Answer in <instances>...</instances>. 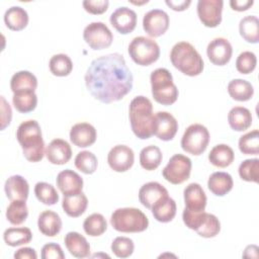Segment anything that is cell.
Segmentation results:
<instances>
[{
    "label": "cell",
    "instance_id": "obj_3",
    "mask_svg": "<svg viewBox=\"0 0 259 259\" xmlns=\"http://www.w3.org/2000/svg\"><path fill=\"white\" fill-rule=\"evenodd\" d=\"M16 138L27 161L36 163L42 160L46 154L45 142L40 125L36 120L28 119L22 121L17 127Z\"/></svg>",
    "mask_w": 259,
    "mask_h": 259
},
{
    "label": "cell",
    "instance_id": "obj_36",
    "mask_svg": "<svg viewBox=\"0 0 259 259\" xmlns=\"http://www.w3.org/2000/svg\"><path fill=\"white\" fill-rule=\"evenodd\" d=\"M12 103L15 109L21 113H27L35 109L37 96L34 91H21L13 93Z\"/></svg>",
    "mask_w": 259,
    "mask_h": 259
},
{
    "label": "cell",
    "instance_id": "obj_23",
    "mask_svg": "<svg viewBox=\"0 0 259 259\" xmlns=\"http://www.w3.org/2000/svg\"><path fill=\"white\" fill-rule=\"evenodd\" d=\"M62 220L60 215L53 210H44L37 219L39 232L47 237H55L62 230Z\"/></svg>",
    "mask_w": 259,
    "mask_h": 259
},
{
    "label": "cell",
    "instance_id": "obj_35",
    "mask_svg": "<svg viewBox=\"0 0 259 259\" xmlns=\"http://www.w3.org/2000/svg\"><path fill=\"white\" fill-rule=\"evenodd\" d=\"M162 159L163 156L161 150L154 145L143 148L140 153V164L145 170L148 171L157 169L160 166Z\"/></svg>",
    "mask_w": 259,
    "mask_h": 259
},
{
    "label": "cell",
    "instance_id": "obj_12",
    "mask_svg": "<svg viewBox=\"0 0 259 259\" xmlns=\"http://www.w3.org/2000/svg\"><path fill=\"white\" fill-rule=\"evenodd\" d=\"M170 19L168 14L161 9H152L143 17V28L151 37L163 35L169 27Z\"/></svg>",
    "mask_w": 259,
    "mask_h": 259
},
{
    "label": "cell",
    "instance_id": "obj_33",
    "mask_svg": "<svg viewBox=\"0 0 259 259\" xmlns=\"http://www.w3.org/2000/svg\"><path fill=\"white\" fill-rule=\"evenodd\" d=\"M228 93L234 100L248 101L254 94V88L244 79H233L228 84Z\"/></svg>",
    "mask_w": 259,
    "mask_h": 259
},
{
    "label": "cell",
    "instance_id": "obj_40",
    "mask_svg": "<svg viewBox=\"0 0 259 259\" xmlns=\"http://www.w3.org/2000/svg\"><path fill=\"white\" fill-rule=\"evenodd\" d=\"M36 198L46 205H54L59 201V193L56 188L48 182H37L34 186Z\"/></svg>",
    "mask_w": 259,
    "mask_h": 259
},
{
    "label": "cell",
    "instance_id": "obj_6",
    "mask_svg": "<svg viewBox=\"0 0 259 259\" xmlns=\"http://www.w3.org/2000/svg\"><path fill=\"white\" fill-rule=\"evenodd\" d=\"M150 82L154 99L162 105H171L178 98V88L172 74L165 68H158L151 73Z\"/></svg>",
    "mask_w": 259,
    "mask_h": 259
},
{
    "label": "cell",
    "instance_id": "obj_26",
    "mask_svg": "<svg viewBox=\"0 0 259 259\" xmlns=\"http://www.w3.org/2000/svg\"><path fill=\"white\" fill-rule=\"evenodd\" d=\"M176 202L169 195L162 197L151 208L153 217L160 223H169L176 215Z\"/></svg>",
    "mask_w": 259,
    "mask_h": 259
},
{
    "label": "cell",
    "instance_id": "obj_43",
    "mask_svg": "<svg viewBox=\"0 0 259 259\" xmlns=\"http://www.w3.org/2000/svg\"><path fill=\"white\" fill-rule=\"evenodd\" d=\"M239 150L245 155L259 154V132L253 130L239 139Z\"/></svg>",
    "mask_w": 259,
    "mask_h": 259
},
{
    "label": "cell",
    "instance_id": "obj_27",
    "mask_svg": "<svg viewBox=\"0 0 259 259\" xmlns=\"http://www.w3.org/2000/svg\"><path fill=\"white\" fill-rule=\"evenodd\" d=\"M233 186V178L227 172H213L207 180L208 189L217 196L226 195L232 190Z\"/></svg>",
    "mask_w": 259,
    "mask_h": 259
},
{
    "label": "cell",
    "instance_id": "obj_25",
    "mask_svg": "<svg viewBox=\"0 0 259 259\" xmlns=\"http://www.w3.org/2000/svg\"><path fill=\"white\" fill-rule=\"evenodd\" d=\"M88 206L87 196L81 191L73 194L64 195L62 207L71 218H78L83 214Z\"/></svg>",
    "mask_w": 259,
    "mask_h": 259
},
{
    "label": "cell",
    "instance_id": "obj_45",
    "mask_svg": "<svg viewBox=\"0 0 259 259\" xmlns=\"http://www.w3.org/2000/svg\"><path fill=\"white\" fill-rule=\"evenodd\" d=\"M135 249L134 241L127 237H116L111 243V251L118 258L130 257Z\"/></svg>",
    "mask_w": 259,
    "mask_h": 259
},
{
    "label": "cell",
    "instance_id": "obj_42",
    "mask_svg": "<svg viewBox=\"0 0 259 259\" xmlns=\"http://www.w3.org/2000/svg\"><path fill=\"white\" fill-rule=\"evenodd\" d=\"M75 166L84 174H93L98 166L96 156L90 151H81L75 157Z\"/></svg>",
    "mask_w": 259,
    "mask_h": 259
},
{
    "label": "cell",
    "instance_id": "obj_48",
    "mask_svg": "<svg viewBox=\"0 0 259 259\" xmlns=\"http://www.w3.org/2000/svg\"><path fill=\"white\" fill-rule=\"evenodd\" d=\"M41 258L42 259H64L65 254L62 250V247L57 243H48L44 245L41 249Z\"/></svg>",
    "mask_w": 259,
    "mask_h": 259
},
{
    "label": "cell",
    "instance_id": "obj_13",
    "mask_svg": "<svg viewBox=\"0 0 259 259\" xmlns=\"http://www.w3.org/2000/svg\"><path fill=\"white\" fill-rule=\"evenodd\" d=\"M135 154L132 148L125 145H116L107 154V163L115 172H125L132 168Z\"/></svg>",
    "mask_w": 259,
    "mask_h": 259
},
{
    "label": "cell",
    "instance_id": "obj_50",
    "mask_svg": "<svg viewBox=\"0 0 259 259\" xmlns=\"http://www.w3.org/2000/svg\"><path fill=\"white\" fill-rule=\"evenodd\" d=\"M13 256L15 259H36L37 258V254L35 250L30 247H23L18 249Z\"/></svg>",
    "mask_w": 259,
    "mask_h": 259
},
{
    "label": "cell",
    "instance_id": "obj_44",
    "mask_svg": "<svg viewBox=\"0 0 259 259\" xmlns=\"http://www.w3.org/2000/svg\"><path fill=\"white\" fill-rule=\"evenodd\" d=\"M240 177L248 182H258L259 177V159H247L244 160L239 166Z\"/></svg>",
    "mask_w": 259,
    "mask_h": 259
},
{
    "label": "cell",
    "instance_id": "obj_10",
    "mask_svg": "<svg viewBox=\"0 0 259 259\" xmlns=\"http://www.w3.org/2000/svg\"><path fill=\"white\" fill-rule=\"evenodd\" d=\"M83 37L85 42L92 50H103L111 46L113 34L108 26L101 22H91L83 30Z\"/></svg>",
    "mask_w": 259,
    "mask_h": 259
},
{
    "label": "cell",
    "instance_id": "obj_1",
    "mask_svg": "<svg viewBox=\"0 0 259 259\" xmlns=\"http://www.w3.org/2000/svg\"><path fill=\"white\" fill-rule=\"evenodd\" d=\"M134 77L122 55L108 54L94 59L85 74L89 93L102 103L122 99L133 88Z\"/></svg>",
    "mask_w": 259,
    "mask_h": 259
},
{
    "label": "cell",
    "instance_id": "obj_41",
    "mask_svg": "<svg viewBox=\"0 0 259 259\" xmlns=\"http://www.w3.org/2000/svg\"><path fill=\"white\" fill-rule=\"evenodd\" d=\"M221 231V223L219 219L212 214L205 212L202 222L195 230V232L203 238H213L219 235Z\"/></svg>",
    "mask_w": 259,
    "mask_h": 259
},
{
    "label": "cell",
    "instance_id": "obj_31",
    "mask_svg": "<svg viewBox=\"0 0 259 259\" xmlns=\"http://www.w3.org/2000/svg\"><path fill=\"white\" fill-rule=\"evenodd\" d=\"M234 159L235 154L233 149L226 144H219L214 146L208 154L209 162L219 168H226L230 166Z\"/></svg>",
    "mask_w": 259,
    "mask_h": 259
},
{
    "label": "cell",
    "instance_id": "obj_7",
    "mask_svg": "<svg viewBox=\"0 0 259 259\" xmlns=\"http://www.w3.org/2000/svg\"><path fill=\"white\" fill-rule=\"evenodd\" d=\"M128 55L140 66H150L160 57L159 45L150 37L137 36L128 45Z\"/></svg>",
    "mask_w": 259,
    "mask_h": 259
},
{
    "label": "cell",
    "instance_id": "obj_16",
    "mask_svg": "<svg viewBox=\"0 0 259 259\" xmlns=\"http://www.w3.org/2000/svg\"><path fill=\"white\" fill-rule=\"evenodd\" d=\"M178 130L176 118L167 111H158L155 114L154 135L162 141H171Z\"/></svg>",
    "mask_w": 259,
    "mask_h": 259
},
{
    "label": "cell",
    "instance_id": "obj_11",
    "mask_svg": "<svg viewBox=\"0 0 259 259\" xmlns=\"http://www.w3.org/2000/svg\"><path fill=\"white\" fill-rule=\"evenodd\" d=\"M223 0H198L197 15L206 27H217L222 22Z\"/></svg>",
    "mask_w": 259,
    "mask_h": 259
},
{
    "label": "cell",
    "instance_id": "obj_39",
    "mask_svg": "<svg viewBox=\"0 0 259 259\" xmlns=\"http://www.w3.org/2000/svg\"><path fill=\"white\" fill-rule=\"evenodd\" d=\"M84 232L91 237L101 236L107 229V222L103 214L94 212L88 215L83 223Z\"/></svg>",
    "mask_w": 259,
    "mask_h": 259
},
{
    "label": "cell",
    "instance_id": "obj_28",
    "mask_svg": "<svg viewBox=\"0 0 259 259\" xmlns=\"http://www.w3.org/2000/svg\"><path fill=\"white\" fill-rule=\"evenodd\" d=\"M228 121L232 130L243 132L252 124L251 111L243 106H235L228 113Z\"/></svg>",
    "mask_w": 259,
    "mask_h": 259
},
{
    "label": "cell",
    "instance_id": "obj_5",
    "mask_svg": "<svg viewBox=\"0 0 259 259\" xmlns=\"http://www.w3.org/2000/svg\"><path fill=\"white\" fill-rule=\"evenodd\" d=\"M112 228L121 233H141L148 229L147 215L137 207H120L110 217Z\"/></svg>",
    "mask_w": 259,
    "mask_h": 259
},
{
    "label": "cell",
    "instance_id": "obj_22",
    "mask_svg": "<svg viewBox=\"0 0 259 259\" xmlns=\"http://www.w3.org/2000/svg\"><path fill=\"white\" fill-rule=\"evenodd\" d=\"M6 197L10 200H25L28 197L29 185L27 180L21 175L10 176L4 184Z\"/></svg>",
    "mask_w": 259,
    "mask_h": 259
},
{
    "label": "cell",
    "instance_id": "obj_47",
    "mask_svg": "<svg viewBox=\"0 0 259 259\" xmlns=\"http://www.w3.org/2000/svg\"><path fill=\"white\" fill-rule=\"evenodd\" d=\"M84 9L91 14H102L108 9L109 1L108 0H84L83 1Z\"/></svg>",
    "mask_w": 259,
    "mask_h": 259
},
{
    "label": "cell",
    "instance_id": "obj_17",
    "mask_svg": "<svg viewBox=\"0 0 259 259\" xmlns=\"http://www.w3.org/2000/svg\"><path fill=\"white\" fill-rule=\"evenodd\" d=\"M46 157L54 165H64L72 158L71 146L63 139H54L46 148Z\"/></svg>",
    "mask_w": 259,
    "mask_h": 259
},
{
    "label": "cell",
    "instance_id": "obj_53",
    "mask_svg": "<svg viewBox=\"0 0 259 259\" xmlns=\"http://www.w3.org/2000/svg\"><path fill=\"white\" fill-rule=\"evenodd\" d=\"M244 258H258V247L256 245H249L245 248L243 253Z\"/></svg>",
    "mask_w": 259,
    "mask_h": 259
},
{
    "label": "cell",
    "instance_id": "obj_32",
    "mask_svg": "<svg viewBox=\"0 0 259 259\" xmlns=\"http://www.w3.org/2000/svg\"><path fill=\"white\" fill-rule=\"evenodd\" d=\"M240 35L250 44L259 41V19L255 15H247L240 20Z\"/></svg>",
    "mask_w": 259,
    "mask_h": 259
},
{
    "label": "cell",
    "instance_id": "obj_19",
    "mask_svg": "<svg viewBox=\"0 0 259 259\" xmlns=\"http://www.w3.org/2000/svg\"><path fill=\"white\" fill-rule=\"evenodd\" d=\"M185 208L190 211H203L206 206V195L200 184L189 183L183 191Z\"/></svg>",
    "mask_w": 259,
    "mask_h": 259
},
{
    "label": "cell",
    "instance_id": "obj_30",
    "mask_svg": "<svg viewBox=\"0 0 259 259\" xmlns=\"http://www.w3.org/2000/svg\"><path fill=\"white\" fill-rule=\"evenodd\" d=\"M36 87L37 79L29 71H18L11 77L10 88L13 93L21 91H35Z\"/></svg>",
    "mask_w": 259,
    "mask_h": 259
},
{
    "label": "cell",
    "instance_id": "obj_20",
    "mask_svg": "<svg viewBox=\"0 0 259 259\" xmlns=\"http://www.w3.org/2000/svg\"><path fill=\"white\" fill-rule=\"evenodd\" d=\"M56 183L64 195L81 192L83 188V178L71 169H65L57 175Z\"/></svg>",
    "mask_w": 259,
    "mask_h": 259
},
{
    "label": "cell",
    "instance_id": "obj_37",
    "mask_svg": "<svg viewBox=\"0 0 259 259\" xmlns=\"http://www.w3.org/2000/svg\"><path fill=\"white\" fill-rule=\"evenodd\" d=\"M7 221L15 226L23 224L28 217V208L25 200H13L6 208Z\"/></svg>",
    "mask_w": 259,
    "mask_h": 259
},
{
    "label": "cell",
    "instance_id": "obj_21",
    "mask_svg": "<svg viewBox=\"0 0 259 259\" xmlns=\"http://www.w3.org/2000/svg\"><path fill=\"white\" fill-rule=\"evenodd\" d=\"M168 195V190L161 183L151 181L141 186L139 190V200L147 208L151 209L152 206L162 197Z\"/></svg>",
    "mask_w": 259,
    "mask_h": 259
},
{
    "label": "cell",
    "instance_id": "obj_18",
    "mask_svg": "<svg viewBox=\"0 0 259 259\" xmlns=\"http://www.w3.org/2000/svg\"><path fill=\"white\" fill-rule=\"evenodd\" d=\"M97 138L95 127L88 122H78L70 130V140L73 145L79 148L92 146Z\"/></svg>",
    "mask_w": 259,
    "mask_h": 259
},
{
    "label": "cell",
    "instance_id": "obj_29",
    "mask_svg": "<svg viewBox=\"0 0 259 259\" xmlns=\"http://www.w3.org/2000/svg\"><path fill=\"white\" fill-rule=\"evenodd\" d=\"M28 14L26 10L20 6H12L5 11L4 22L6 26L14 31L24 29L28 24Z\"/></svg>",
    "mask_w": 259,
    "mask_h": 259
},
{
    "label": "cell",
    "instance_id": "obj_4",
    "mask_svg": "<svg viewBox=\"0 0 259 259\" xmlns=\"http://www.w3.org/2000/svg\"><path fill=\"white\" fill-rule=\"evenodd\" d=\"M172 65L184 75L194 77L203 71V60L196 49L187 41H179L170 52Z\"/></svg>",
    "mask_w": 259,
    "mask_h": 259
},
{
    "label": "cell",
    "instance_id": "obj_34",
    "mask_svg": "<svg viewBox=\"0 0 259 259\" xmlns=\"http://www.w3.org/2000/svg\"><path fill=\"white\" fill-rule=\"evenodd\" d=\"M3 239L6 245L10 247H17L28 244L32 239V233L29 228H8L4 231Z\"/></svg>",
    "mask_w": 259,
    "mask_h": 259
},
{
    "label": "cell",
    "instance_id": "obj_15",
    "mask_svg": "<svg viewBox=\"0 0 259 259\" xmlns=\"http://www.w3.org/2000/svg\"><path fill=\"white\" fill-rule=\"evenodd\" d=\"M109 21L119 33L127 34L136 28L137 13L126 6H120L111 13Z\"/></svg>",
    "mask_w": 259,
    "mask_h": 259
},
{
    "label": "cell",
    "instance_id": "obj_9",
    "mask_svg": "<svg viewBox=\"0 0 259 259\" xmlns=\"http://www.w3.org/2000/svg\"><path fill=\"white\" fill-rule=\"evenodd\" d=\"M191 167L192 163L188 157L182 154H175L162 170V175L172 184H181L189 178Z\"/></svg>",
    "mask_w": 259,
    "mask_h": 259
},
{
    "label": "cell",
    "instance_id": "obj_52",
    "mask_svg": "<svg viewBox=\"0 0 259 259\" xmlns=\"http://www.w3.org/2000/svg\"><path fill=\"white\" fill-rule=\"evenodd\" d=\"M165 3L174 11H183L189 7L191 4L190 0H166Z\"/></svg>",
    "mask_w": 259,
    "mask_h": 259
},
{
    "label": "cell",
    "instance_id": "obj_14",
    "mask_svg": "<svg viewBox=\"0 0 259 259\" xmlns=\"http://www.w3.org/2000/svg\"><path fill=\"white\" fill-rule=\"evenodd\" d=\"M208 60L217 66L227 65L233 55L231 42L225 37H215L210 40L206 48Z\"/></svg>",
    "mask_w": 259,
    "mask_h": 259
},
{
    "label": "cell",
    "instance_id": "obj_46",
    "mask_svg": "<svg viewBox=\"0 0 259 259\" xmlns=\"http://www.w3.org/2000/svg\"><path fill=\"white\" fill-rule=\"evenodd\" d=\"M257 65V58L253 52L245 51L241 53L236 60V69L241 74L252 73Z\"/></svg>",
    "mask_w": 259,
    "mask_h": 259
},
{
    "label": "cell",
    "instance_id": "obj_49",
    "mask_svg": "<svg viewBox=\"0 0 259 259\" xmlns=\"http://www.w3.org/2000/svg\"><path fill=\"white\" fill-rule=\"evenodd\" d=\"M1 99V130L3 131L10 124L12 117V110L9 103L5 100L4 96H0Z\"/></svg>",
    "mask_w": 259,
    "mask_h": 259
},
{
    "label": "cell",
    "instance_id": "obj_8",
    "mask_svg": "<svg viewBox=\"0 0 259 259\" xmlns=\"http://www.w3.org/2000/svg\"><path fill=\"white\" fill-rule=\"evenodd\" d=\"M209 143L208 130L200 123L190 124L181 138V148L193 156L201 155Z\"/></svg>",
    "mask_w": 259,
    "mask_h": 259
},
{
    "label": "cell",
    "instance_id": "obj_51",
    "mask_svg": "<svg viewBox=\"0 0 259 259\" xmlns=\"http://www.w3.org/2000/svg\"><path fill=\"white\" fill-rule=\"evenodd\" d=\"M253 0H231L230 6L232 7L233 10L241 12L248 10L253 5Z\"/></svg>",
    "mask_w": 259,
    "mask_h": 259
},
{
    "label": "cell",
    "instance_id": "obj_38",
    "mask_svg": "<svg viewBox=\"0 0 259 259\" xmlns=\"http://www.w3.org/2000/svg\"><path fill=\"white\" fill-rule=\"evenodd\" d=\"M50 71L57 77H66L73 70V63L70 57L66 54L54 55L49 62Z\"/></svg>",
    "mask_w": 259,
    "mask_h": 259
},
{
    "label": "cell",
    "instance_id": "obj_54",
    "mask_svg": "<svg viewBox=\"0 0 259 259\" xmlns=\"http://www.w3.org/2000/svg\"><path fill=\"white\" fill-rule=\"evenodd\" d=\"M148 2H149L148 0H144V1H142V2H135V1H131V3L136 4V5H141V4H145V3H148Z\"/></svg>",
    "mask_w": 259,
    "mask_h": 259
},
{
    "label": "cell",
    "instance_id": "obj_2",
    "mask_svg": "<svg viewBox=\"0 0 259 259\" xmlns=\"http://www.w3.org/2000/svg\"><path fill=\"white\" fill-rule=\"evenodd\" d=\"M128 117L133 133L141 140H147L154 135L155 114L152 101L143 96H136L130 103Z\"/></svg>",
    "mask_w": 259,
    "mask_h": 259
},
{
    "label": "cell",
    "instance_id": "obj_24",
    "mask_svg": "<svg viewBox=\"0 0 259 259\" xmlns=\"http://www.w3.org/2000/svg\"><path fill=\"white\" fill-rule=\"evenodd\" d=\"M64 243L70 254L76 258H86L90 255V245L86 238L78 232H69L64 238Z\"/></svg>",
    "mask_w": 259,
    "mask_h": 259
}]
</instances>
